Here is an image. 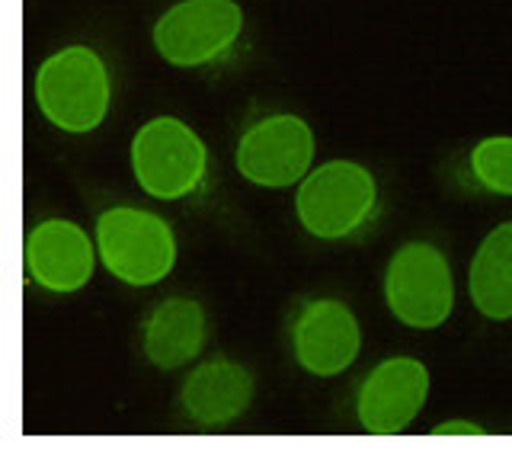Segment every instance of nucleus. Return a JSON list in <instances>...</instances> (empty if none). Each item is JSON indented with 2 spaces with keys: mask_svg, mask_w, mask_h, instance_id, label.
I'll list each match as a JSON object with an SVG mask.
<instances>
[{
  "mask_svg": "<svg viewBox=\"0 0 512 458\" xmlns=\"http://www.w3.org/2000/svg\"><path fill=\"white\" fill-rule=\"evenodd\" d=\"M36 103L58 132H96L112 106V81L103 55L90 45H68L48 55L36 71Z\"/></svg>",
  "mask_w": 512,
  "mask_h": 458,
  "instance_id": "nucleus-1",
  "label": "nucleus"
},
{
  "mask_svg": "<svg viewBox=\"0 0 512 458\" xmlns=\"http://www.w3.org/2000/svg\"><path fill=\"white\" fill-rule=\"evenodd\" d=\"M378 209V180L375 173L336 157L314 167L298 183L295 215L298 225L317 241H346L359 234Z\"/></svg>",
  "mask_w": 512,
  "mask_h": 458,
  "instance_id": "nucleus-2",
  "label": "nucleus"
},
{
  "mask_svg": "<svg viewBox=\"0 0 512 458\" xmlns=\"http://www.w3.org/2000/svg\"><path fill=\"white\" fill-rule=\"evenodd\" d=\"M96 250L100 263L119 282L148 289L164 282L176 266V234L167 218L138 205H116L96 218Z\"/></svg>",
  "mask_w": 512,
  "mask_h": 458,
  "instance_id": "nucleus-3",
  "label": "nucleus"
},
{
  "mask_svg": "<svg viewBox=\"0 0 512 458\" xmlns=\"http://www.w3.org/2000/svg\"><path fill=\"white\" fill-rule=\"evenodd\" d=\"M132 170L151 199H186L205 183L208 145L183 119L157 116L144 122L132 138Z\"/></svg>",
  "mask_w": 512,
  "mask_h": 458,
  "instance_id": "nucleus-4",
  "label": "nucleus"
},
{
  "mask_svg": "<svg viewBox=\"0 0 512 458\" xmlns=\"http://www.w3.org/2000/svg\"><path fill=\"white\" fill-rule=\"evenodd\" d=\"M384 305L413 330H436L455 311V279L445 254L429 241L394 250L384 270Z\"/></svg>",
  "mask_w": 512,
  "mask_h": 458,
  "instance_id": "nucleus-5",
  "label": "nucleus"
},
{
  "mask_svg": "<svg viewBox=\"0 0 512 458\" xmlns=\"http://www.w3.org/2000/svg\"><path fill=\"white\" fill-rule=\"evenodd\" d=\"M244 33L237 0H180L154 23V49L173 68H202L228 55Z\"/></svg>",
  "mask_w": 512,
  "mask_h": 458,
  "instance_id": "nucleus-6",
  "label": "nucleus"
},
{
  "mask_svg": "<svg viewBox=\"0 0 512 458\" xmlns=\"http://www.w3.org/2000/svg\"><path fill=\"white\" fill-rule=\"evenodd\" d=\"M314 132L301 116L276 113L253 122L237 141L240 177L263 189H288L301 183L314 164Z\"/></svg>",
  "mask_w": 512,
  "mask_h": 458,
  "instance_id": "nucleus-7",
  "label": "nucleus"
},
{
  "mask_svg": "<svg viewBox=\"0 0 512 458\" xmlns=\"http://www.w3.org/2000/svg\"><path fill=\"white\" fill-rule=\"evenodd\" d=\"M292 356L298 366L317 375H343L362 353V324L340 298H311L304 302L288 330Z\"/></svg>",
  "mask_w": 512,
  "mask_h": 458,
  "instance_id": "nucleus-8",
  "label": "nucleus"
},
{
  "mask_svg": "<svg viewBox=\"0 0 512 458\" xmlns=\"http://www.w3.org/2000/svg\"><path fill=\"white\" fill-rule=\"evenodd\" d=\"M429 398V369L413 356H391L362 378L356 420L368 436H400Z\"/></svg>",
  "mask_w": 512,
  "mask_h": 458,
  "instance_id": "nucleus-9",
  "label": "nucleus"
},
{
  "mask_svg": "<svg viewBox=\"0 0 512 458\" xmlns=\"http://www.w3.org/2000/svg\"><path fill=\"white\" fill-rule=\"evenodd\" d=\"M96 238L68 218L39 221L26 238V270L39 289L74 295L87 286L96 270Z\"/></svg>",
  "mask_w": 512,
  "mask_h": 458,
  "instance_id": "nucleus-10",
  "label": "nucleus"
},
{
  "mask_svg": "<svg viewBox=\"0 0 512 458\" xmlns=\"http://www.w3.org/2000/svg\"><path fill=\"white\" fill-rule=\"evenodd\" d=\"M256 398V378L234 359L215 356L196 366L183 382L180 407L202 430H221L240 420Z\"/></svg>",
  "mask_w": 512,
  "mask_h": 458,
  "instance_id": "nucleus-11",
  "label": "nucleus"
},
{
  "mask_svg": "<svg viewBox=\"0 0 512 458\" xmlns=\"http://www.w3.org/2000/svg\"><path fill=\"white\" fill-rule=\"evenodd\" d=\"M208 343V318L196 298H164L141 327V353L151 366L176 372L196 362Z\"/></svg>",
  "mask_w": 512,
  "mask_h": 458,
  "instance_id": "nucleus-12",
  "label": "nucleus"
},
{
  "mask_svg": "<svg viewBox=\"0 0 512 458\" xmlns=\"http://www.w3.org/2000/svg\"><path fill=\"white\" fill-rule=\"evenodd\" d=\"M468 292L474 308L490 321L512 318V221L496 225L484 241L468 270Z\"/></svg>",
  "mask_w": 512,
  "mask_h": 458,
  "instance_id": "nucleus-13",
  "label": "nucleus"
},
{
  "mask_svg": "<svg viewBox=\"0 0 512 458\" xmlns=\"http://www.w3.org/2000/svg\"><path fill=\"white\" fill-rule=\"evenodd\" d=\"M474 180L496 196H512V135L484 138L471 151Z\"/></svg>",
  "mask_w": 512,
  "mask_h": 458,
  "instance_id": "nucleus-14",
  "label": "nucleus"
},
{
  "mask_svg": "<svg viewBox=\"0 0 512 458\" xmlns=\"http://www.w3.org/2000/svg\"><path fill=\"white\" fill-rule=\"evenodd\" d=\"M484 426H474V423H464V420H452V423H442L436 426V436H480Z\"/></svg>",
  "mask_w": 512,
  "mask_h": 458,
  "instance_id": "nucleus-15",
  "label": "nucleus"
}]
</instances>
